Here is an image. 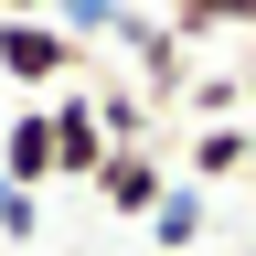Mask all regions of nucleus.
<instances>
[{"label":"nucleus","instance_id":"f257e3e1","mask_svg":"<svg viewBox=\"0 0 256 256\" xmlns=\"http://www.w3.org/2000/svg\"><path fill=\"white\" fill-rule=\"evenodd\" d=\"M0 86H43V96H64V86H86V54L64 43L43 11H0Z\"/></svg>","mask_w":256,"mask_h":256},{"label":"nucleus","instance_id":"f03ea898","mask_svg":"<svg viewBox=\"0 0 256 256\" xmlns=\"http://www.w3.org/2000/svg\"><path fill=\"white\" fill-rule=\"evenodd\" d=\"M118 43H128V64H139V107L160 118V107H182V86H192V64H182V43L160 32L150 11H128L118 22Z\"/></svg>","mask_w":256,"mask_h":256},{"label":"nucleus","instance_id":"7ed1b4c3","mask_svg":"<svg viewBox=\"0 0 256 256\" xmlns=\"http://www.w3.org/2000/svg\"><path fill=\"white\" fill-rule=\"evenodd\" d=\"M160 182H171V171H160V139H150V150H107V160H96V182H86V192H96V203H107L118 224H139V214L160 203Z\"/></svg>","mask_w":256,"mask_h":256},{"label":"nucleus","instance_id":"20e7f679","mask_svg":"<svg viewBox=\"0 0 256 256\" xmlns=\"http://www.w3.org/2000/svg\"><path fill=\"white\" fill-rule=\"evenodd\" d=\"M43 128H54V182H96L107 139H96V107H86V86H64L54 107H43Z\"/></svg>","mask_w":256,"mask_h":256},{"label":"nucleus","instance_id":"39448f33","mask_svg":"<svg viewBox=\"0 0 256 256\" xmlns=\"http://www.w3.org/2000/svg\"><path fill=\"white\" fill-rule=\"evenodd\" d=\"M139 224L160 235V256H192V246H203V224H214V192H203V182H160V203H150Z\"/></svg>","mask_w":256,"mask_h":256},{"label":"nucleus","instance_id":"423d86ee","mask_svg":"<svg viewBox=\"0 0 256 256\" xmlns=\"http://www.w3.org/2000/svg\"><path fill=\"white\" fill-rule=\"evenodd\" d=\"M0 182H22V192L54 182V128H43V107H22L11 128H0Z\"/></svg>","mask_w":256,"mask_h":256},{"label":"nucleus","instance_id":"0eeeda50","mask_svg":"<svg viewBox=\"0 0 256 256\" xmlns=\"http://www.w3.org/2000/svg\"><path fill=\"white\" fill-rule=\"evenodd\" d=\"M235 171H246V118L192 128V171H182V182H203V192H214V182H235Z\"/></svg>","mask_w":256,"mask_h":256},{"label":"nucleus","instance_id":"6e6552de","mask_svg":"<svg viewBox=\"0 0 256 256\" xmlns=\"http://www.w3.org/2000/svg\"><path fill=\"white\" fill-rule=\"evenodd\" d=\"M182 107H192V128H224V118L246 107V64H214V75H192V86H182Z\"/></svg>","mask_w":256,"mask_h":256},{"label":"nucleus","instance_id":"1a4fd4ad","mask_svg":"<svg viewBox=\"0 0 256 256\" xmlns=\"http://www.w3.org/2000/svg\"><path fill=\"white\" fill-rule=\"evenodd\" d=\"M171 43H224V32H256V11H214V0H182V11H160Z\"/></svg>","mask_w":256,"mask_h":256},{"label":"nucleus","instance_id":"9d476101","mask_svg":"<svg viewBox=\"0 0 256 256\" xmlns=\"http://www.w3.org/2000/svg\"><path fill=\"white\" fill-rule=\"evenodd\" d=\"M0 235H11V246H32V235H43V192L0 182Z\"/></svg>","mask_w":256,"mask_h":256}]
</instances>
